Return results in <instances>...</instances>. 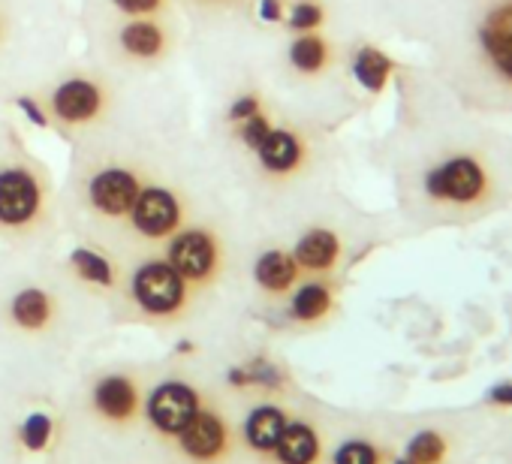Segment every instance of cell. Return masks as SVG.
Segmentation results:
<instances>
[{
	"label": "cell",
	"mask_w": 512,
	"mask_h": 464,
	"mask_svg": "<svg viewBox=\"0 0 512 464\" xmlns=\"http://www.w3.org/2000/svg\"><path fill=\"white\" fill-rule=\"evenodd\" d=\"M49 217V181L46 172L22 157L0 160V232L31 236Z\"/></svg>",
	"instance_id": "obj_1"
},
{
	"label": "cell",
	"mask_w": 512,
	"mask_h": 464,
	"mask_svg": "<svg viewBox=\"0 0 512 464\" xmlns=\"http://www.w3.org/2000/svg\"><path fill=\"white\" fill-rule=\"evenodd\" d=\"M130 296L145 317L172 320L187 308L190 284L166 260H148L133 272Z\"/></svg>",
	"instance_id": "obj_2"
},
{
	"label": "cell",
	"mask_w": 512,
	"mask_h": 464,
	"mask_svg": "<svg viewBox=\"0 0 512 464\" xmlns=\"http://www.w3.org/2000/svg\"><path fill=\"white\" fill-rule=\"evenodd\" d=\"M223 245L208 226H181L166 245V263L190 284L208 287L223 269Z\"/></svg>",
	"instance_id": "obj_3"
},
{
	"label": "cell",
	"mask_w": 512,
	"mask_h": 464,
	"mask_svg": "<svg viewBox=\"0 0 512 464\" xmlns=\"http://www.w3.org/2000/svg\"><path fill=\"white\" fill-rule=\"evenodd\" d=\"M184 217H187V205L175 187L142 184V190L124 220L133 236H139L145 242H166L184 226Z\"/></svg>",
	"instance_id": "obj_4"
},
{
	"label": "cell",
	"mask_w": 512,
	"mask_h": 464,
	"mask_svg": "<svg viewBox=\"0 0 512 464\" xmlns=\"http://www.w3.org/2000/svg\"><path fill=\"white\" fill-rule=\"evenodd\" d=\"M142 184L145 181H142V175L133 166L109 163V166H100V169H94L88 175V181H85V202L103 220H124L127 211L133 208Z\"/></svg>",
	"instance_id": "obj_5"
},
{
	"label": "cell",
	"mask_w": 512,
	"mask_h": 464,
	"mask_svg": "<svg viewBox=\"0 0 512 464\" xmlns=\"http://www.w3.org/2000/svg\"><path fill=\"white\" fill-rule=\"evenodd\" d=\"M109 109V91L97 79L73 76L49 94V115L64 127H88Z\"/></svg>",
	"instance_id": "obj_6"
},
{
	"label": "cell",
	"mask_w": 512,
	"mask_h": 464,
	"mask_svg": "<svg viewBox=\"0 0 512 464\" xmlns=\"http://www.w3.org/2000/svg\"><path fill=\"white\" fill-rule=\"evenodd\" d=\"M425 190L437 202L473 205L488 193V175L473 157H449L425 175Z\"/></svg>",
	"instance_id": "obj_7"
},
{
	"label": "cell",
	"mask_w": 512,
	"mask_h": 464,
	"mask_svg": "<svg viewBox=\"0 0 512 464\" xmlns=\"http://www.w3.org/2000/svg\"><path fill=\"white\" fill-rule=\"evenodd\" d=\"M148 422L166 434V437H178L184 431V425L202 410V398L190 383L181 380H166L160 383L151 398H148Z\"/></svg>",
	"instance_id": "obj_8"
},
{
	"label": "cell",
	"mask_w": 512,
	"mask_h": 464,
	"mask_svg": "<svg viewBox=\"0 0 512 464\" xmlns=\"http://www.w3.org/2000/svg\"><path fill=\"white\" fill-rule=\"evenodd\" d=\"M115 46L133 64H157L169 55L172 37L160 19H127L115 34Z\"/></svg>",
	"instance_id": "obj_9"
},
{
	"label": "cell",
	"mask_w": 512,
	"mask_h": 464,
	"mask_svg": "<svg viewBox=\"0 0 512 464\" xmlns=\"http://www.w3.org/2000/svg\"><path fill=\"white\" fill-rule=\"evenodd\" d=\"M479 49L497 79L512 85V0H503L479 25Z\"/></svg>",
	"instance_id": "obj_10"
},
{
	"label": "cell",
	"mask_w": 512,
	"mask_h": 464,
	"mask_svg": "<svg viewBox=\"0 0 512 464\" xmlns=\"http://www.w3.org/2000/svg\"><path fill=\"white\" fill-rule=\"evenodd\" d=\"M178 446L187 458L214 464L229 452V428L214 410H199L178 434Z\"/></svg>",
	"instance_id": "obj_11"
},
{
	"label": "cell",
	"mask_w": 512,
	"mask_h": 464,
	"mask_svg": "<svg viewBox=\"0 0 512 464\" xmlns=\"http://www.w3.org/2000/svg\"><path fill=\"white\" fill-rule=\"evenodd\" d=\"M256 157H260V166L269 175L287 178V175L302 169V163L308 157V148H305V139L299 133L284 130V127H272L269 136L260 142V148H256Z\"/></svg>",
	"instance_id": "obj_12"
},
{
	"label": "cell",
	"mask_w": 512,
	"mask_h": 464,
	"mask_svg": "<svg viewBox=\"0 0 512 464\" xmlns=\"http://www.w3.org/2000/svg\"><path fill=\"white\" fill-rule=\"evenodd\" d=\"M139 407V389L124 374H109L94 386V410L109 422H130Z\"/></svg>",
	"instance_id": "obj_13"
},
{
	"label": "cell",
	"mask_w": 512,
	"mask_h": 464,
	"mask_svg": "<svg viewBox=\"0 0 512 464\" xmlns=\"http://www.w3.org/2000/svg\"><path fill=\"white\" fill-rule=\"evenodd\" d=\"M275 461L278 464H317L320 455H323V440L320 434L314 431L311 422H302V419H287L275 449H272Z\"/></svg>",
	"instance_id": "obj_14"
},
{
	"label": "cell",
	"mask_w": 512,
	"mask_h": 464,
	"mask_svg": "<svg viewBox=\"0 0 512 464\" xmlns=\"http://www.w3.org/2000/svg\"><path fill=\"white\" fill-rule=\"evenodd\" d=\"M341 257V239L332 229H311L299 239L293 260L302 272H329Z\"/></svg>",
	"instance_id": "obj_15"
},
{
	"label": "cell",
	"mask_w": 512,
	"mask_h": 464,
	"mask_svg": "<svg viewBox=\"0 0 512 464\" xmlns=\"http://www.w3.org/2000/svg\"><path fill=\"white\" fill-rule=\"evenodd\" d=\"M299 266L293 260V254L287 251H266L253 266V281L260 284V290L272 293V296H284L296 287L299 281Z\"/></svg>",
	"instance_id": "obj_16"
},
{
	"label": "cell",
	"mask_w": 512,
	"mask_h": 464,
	"mask_svg": "<svg viewBox=\"0 0 512 464\" xmlns=\"http://www.w3.org/2000/svg\"><path fill=\"white\" fill-rule=\"evenodd\" d=\"M287 425V413L275 404L253 407L244 419V440L253 452H272L281 431Z\"/></svg>",
	"instance_id": "obj_17"
},
{
	"label": "cell",
	"mask_w": 512,
	"mask_h": 464,
	"mask_svg": "<svg viewBox=\"0 0 512 464\" xmlns=\"http://www.w3.org/2000/svg\"><path fill=\"white\" fill-rule=\"evenodd\" d=\"M10 317L25 332H43L55 317V299L40 287H28L10 302Z\"/></svg>",
	"instance_id": "obj_18"
},
{
	"label": "cell",
	"mask_w": 512,
	"mask_h": 464,
	"mask_svg": "<svg viewBox=\"0 0 512 464\" xmlns=\"http://www.w3.org/2000/svg\"><path fill=\"white\" fill-rule=\"evenodd\" d=\"M392 73H395V64L389 55H383L380 49H371V46L359 49V55L353 61V76L365 91L380 94L386 88V82L392 79Z\"/></svg>",
	"instance_id": "obj_19"
},
{
	"label": "cell",
	"mask_w": 512,
	"mask_h": 464,
	"mask_svg": "<svg viewBox=\"0 0 512 464\" xmlns=\"http://www.w3.org/2000/svg\"><path fill=\"white\" fill-rule=\"evenodd\" d=\"M329 43L320 34H302L299 40H293L290 46V64L302 73V76H317L329 67Z\"/></svg>",
	"instance_id": "obj_20"
},
{
	"label": "cell",
	"mask_w": 512,
	"mask_h": 464,
	"mask_svg": "<svg viewBox=\"0 0 512 464\" xmlns=\"http://www.w3.org/2000/svg\"><path fill=\"white\" fill-rule=\"evenodd\" d=\"M329 311H332V290L320 281L302 284L293 296V305H290V317L299 323H317Z\"/></svg>",
	"instance_id": "obj_21"
},
{
	"label": "cell",
	"mask_w": 512,
	"mask_h": 464,
	"mask_svg": "<svg viewBox=\"0 0 512 464\" xmlns=\"http://www.w3.org/2000/svg\"><path fill=\"white\" fill-rule=\"evenodd\" d=\"M70 266H73L76 278H82L91 287H103V290H112L115 287V269H112V263L103 254L91 251V248H76L70 254Z\"/></svg>",
	"instance_id": "obj_22"
},
{
	"label": "cell",
	"mask_w": 512,
	"mask_h": 464,
	"mask_svg": "<svg viewBox=\"0 0 512 464\" xmlns=\"http://www.w3.org/2000/svg\"><path fill=\"white\" fill-rule=\"evenodd\" d=\"M407 458L413 464H440L446 458V440L437 431H419L407 443Z\"/></svg>",
	"instance_id": "obj_23"
},
{
	"label": "cell",
	"mask_w": 512,
	"mask_h": 464,
	"mask_svg": "<svg viewBox=\"0 0 512 464\" xmlns=\"http://www.w3.org/2000/svg\"><path fill=\"white\" fill-rule=\"evenodd\" d=\"M25 449L31 452H43L49 446V437H52V419L46 413H31L25 422H22V431H19Z\"/></svg>",
	"instance_id": "obj_24"
},
{
	"label": "cell",
	"mask_w": 512,
	"mask_h": 464,
	"mask_svg": "<svg viewBox=\"0 0 512 464\" xmlns=\"http://www.w3.org/2000/svg\"><path fill=\"white\" fill-rule=\"evenodd\" d=\"M335 464H380V452L368 440H347L335 449Z\"/></svg>",
	"instance_id": "obj_25"
},
{
	"label": "cell",
	"mask_w": 512,
	"mask_h": 464,
	"mask_svg": "<svg viewBox=\"0 0 512 464\" xmlns=\"http://www.w3.org/2000/svg\"><path fill=\"white\" fill-rule=\"evenodd\" d=\"M269 130H272V124H269L266 112H256V115H250V118H244V121H238V124H235V136H238V142H241V145H247L250 151L260 148V142L269 136Z\"/></svg>",
	"instance_id": "obj_26"
},
{
	"label": "cell",
	"mask_w": 512,
	"mask_h": 464,
	"mask_svg": "<svg viewBox=\"0 0 512 464\" xmlns=\"http://www.w3.org/2000/svg\"><path fill=\"white\" fill-rule=\"evenodd\" d=\"M124 19H160L169 10V0H112Z\"/></svg>",
	"instance_id": "obj_27"
},
{
	"label": "cell",
	"mask_w": 512,
	"mask_h": 464,
	"mask_svg": "<svg viewBox=\"0 0 512 464\" xmlns=\"http://www.w3.org/2000/svg\"><path fill=\"white\" fill-rule=\"evenodd\" d=\"M323 22H326V10H323L320 4H311V0H302V4H296L293 13H290V28H293V31L311 34V31H317Z\"/></svg>",
	"instance_id": "obj_28"
},
{
	"label": "cell",
	"mask_w": 512,
	"mask_h": 464,
	"mask_svg": "<svg viewBox=\"0 0 512 464\" xmlns=\"http://www.w3.org/2000/svg\"><path fill=\"white\" fill-rule=\"evenodd\" d=\"M256 112H263L260 97L247 94V97H241V100H235V103H232V109H229V121H232V124H238V121H244V118H250V115H256Z\"/></svg>",
	"instance_id": "obj_29"
},
{
	"label": "cell",
	"mask_w": 512,
	"mask_h": 464,
	"mask_svg": "<svg viewBox=\"0 0 512 464\" xmlns=\"http://www.w3.org/2000/svg\"><path fill=\"white\" fill-rule=\"evenodd\" d=\"M19 109L37 124V127H49V118H46V112L40 109V103L37 100H31V97H19Z\"/></svg>",
	"instance_id": "obj_30"
},
{
	"label": "cell",
	"mask_w": 512,
	"mask_h": 464,
	"mask_svg": "<svg viewBox=\"0 0 512 464\" xmlns=\"http://www.w3.org/2000/svg\"><path fill=\"white\" fill-rule=\"evenodd\" d=\"M488 401L500 404V407H512V383H500L488 389Z\"/></svg>",
	"instance_id": "obj_31"
},
{
	"label": "cell",
	"mask_w": 512,
	"mask_h": 464,
	"mask_svg": "<svg viewBox=\"0 0 512 464\" xmlns=\"http://www.w3.org/2000/svg\"><path fill=\"white\" fill-rule=\"evenodd\" d=\"M281 13H284L281 0H260V16H263L266 22H278Z\"/></svg>",
	"instance_id": "obj_32"
},
{
	"label": "cell",
	"mask_w": 512,
	"mask_h": 464,
	"mask_svg": "<svg viewBox=\"0 0 512 464\" xmlns=\"http://www.w3.org/2000/svg\"><path fill=\"white\" fill-rule=\"evenodd\" d=\"M196 4H202V7H235V4H241V0H196Z\"/></svg>",
	"instance_id": "obj_33"
},
{
	"label": "cell",
	"mask_w": 512,
	"mask_h": 464,
	"mask_svg": "<svg viewBox=\"0 0 512 464\" xmlns=\"http://www.w3.org/2000/svg\"><path fill=\"white\" fill-rule=\"evenodd\" d=\"M4 34H7V19L0 13V46H4Z\"/></svg>",
	"instance_id": "obj_34"
},
{
	"label": "cell",
	"mask_w": 512,
	"mask_h": 464,
	"mask_svg": "<svg viewBox=\"0 0 512 464\" xmlns=\"http://www.w3.org/2000/svg\"><path fill=\"white\" fill-rule=\"evenodd\" d=\"M395 464H413V461H410V458H398Z\"/></svg>",
	"instance_id": "obj_35"
}]
</instances>
